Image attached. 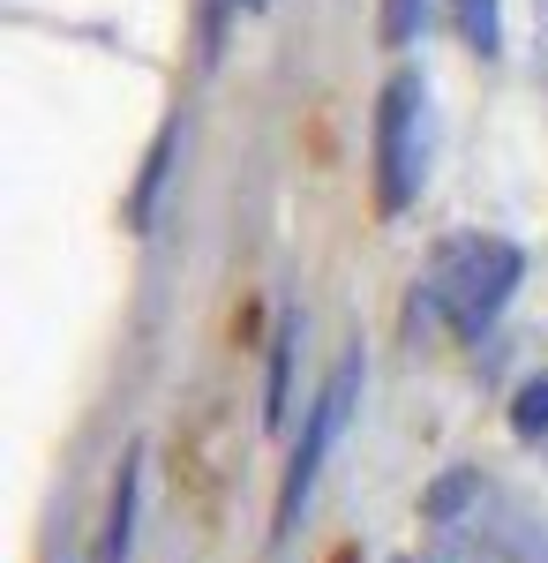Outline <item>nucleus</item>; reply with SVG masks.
<instances>
[{"label": "nucleus", "mask_w": 548, "mask_h": 563, "mask_svg": "<svg viewBox=\"0 0 548 563\" xmlns=\"http://www.w3.org/2000/svg\"><path fill=\"white\" fill-rule=\"evenodd\" d=\"M428 180V84L398 68L376 98V203L391 218L421 196Z\"/></svg>", "instance_id": "nucleus-2"}, {"label": "nucleus", "mask_w": 548, "mask_h": 563, "mask_svg": "<svg viewBox=\"0 0 548 563\" xmlns=\"http://www.w3.org/2000/svg\"><path fill=\"white\" fill-rule=\"evenodd\" d=\"M518 278H526V256L511 241H496V233H459V241L436 249V263H428V278H421V301L459 339H481L504 316V301L518 294Z\"/></svg>", "instance_id": "nucleus-1"}, {"label": "nucleus", "mask_w": 548, "mask_h": 563, "mask_svg": "<svg viewBox=\"0 0 548 563\" xmlns=\"http://www.w3.org/2000/svg\"><path fill=\"white\" fill-rule=\"evenodd\" d=\"M511 429L526 435V443L548 435V376H526V384H518V398H511Z\"/></svg>", "instance_id": "nucleus-8"}, {"label": "nucleus", "mask_w": 548, "mask_h": 563, "mask_svg": "<svg viewBox=\"0 0 548 563\" xmlns=\"http://www.w3.org/2000/svg\"><path fill=\"white\" fill-rule=\"evenodd\" d=\"M294 339H300V316L286 308V316H278V331H271V390H263V413H271V421H286V368H294Z\"/></svg>", "instance_id": "nucleus-6"}, {"label": "nucleus", "mask_w": 548, "mask_h": 563, "mask_svg": "<svg viewBox=\"0 0 548 563\" xmlns=\"http://www.w3.org/2000/svg\"><path fill=\"white\" fill-rule=\"evenodd\" d=\"M135 451L121 459V474H113V504H106V533H98V563H128L135 549Z\"/></svg>", "instance_id": "nucleus-4"}, {"label": "nucleus", "mask_w": 548, "mask_h": 563, "mask_svg": "<svg viewBox=\"0 0 548 563\" xmlns=\"http://www.w3.org/2000/svg\"><path fill=\"white\" fill-rule=\"evenodd\" d=\"M361 353H346L331 368V384L316 390V406H308V429L294 443V466H286V488H278V533H294L300 511H308V496H316V474H324V459H331L338 429H346V413H353V398H361Z\"/></svg>", "instance_id": "nucleus-3"}, {"label": "nucleus", "mask_w": 548, "mask_h": 563, "mask_svg": "<svg viewBox=\"0 0 548 563\" xmlns=\"http://www.w3.org/2000/svg\"><path fill=\"white\" fill-rule=\"evenodd\" d=\"M428 15H436V0H383V15H376V38L398 53V45H414L428 31Z\"/></svg>", "instance_id": "nucleus-7"}, {"label": "nucleus", "mask_w": 548, "mask_h": 563, "mask_svg": "<svg viewBox=\"0 0 548 563\" xmlns=\"http://www.w3.org/2000/svg\"><path fill=\"white\" fill-rule=\"evenodd\" d=\"M459 31L473 53H496V0H459Z\"/></svg>", "instance_id": "nucleus-9"}, {"label": "nucleus", "mask_w": 548, "mask_h": 563, "mask_svg": "<svg viewBox=\"0 0 548 563\" xmlns=\"http://www.w3.org/2000/svg\"><path fill=\"white\" fill-rule=\"evenodd\" d=\"M173 143H180V121H166V129H158V143H151V158H143V180H135V203H128V218H135V225H151V211H158V188H166Z\"/></svg>", "instance_id": "nucleus-5"}]
</instances>
